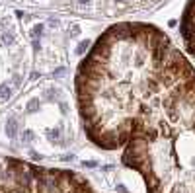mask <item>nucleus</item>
Masks as SVG:
<instances>
[{
  "instance_id": "1",
  "label": "nucleus",
  "mask_w": 195,
  "mask_h": 193,
  "mask_svg": "<svg viewBox=\"0 0 195 193\" xmlns=\"http://www.w3.org/2000/svg\"><path fill=\"white\" fill-rule=\"evenodd\" d=\"M193 72L183 53L156 25H109L74 74L78 115L88 140L102 150L123 148L137 119Z\"/></svg>"
},
{
  "instance_id": "2",
  "label": "nucleus",
  "mask_w": 195,
  "mask_h": 193,
  "mask_svg": "<svg viewBox=\"0 0 195 193\" xmlns=\"http://www.w3.org/2000/svg\"><path fill=\"white\" fill-rule=\"evenodd\" d=\"M121 162L146 193H195V72L137 119Z\"/></svg>"
},
{
  "instance_id": "3",
  "label": "nucleus",
  "mask_w": 195,
  "mask_h": 193,
  "mask_svg": "<svg viewBox=\"0 0 195 193\" xmlns=\"http://www.w3.org/2000/svg\"><path fill=\"white\" fill-rule=\"evenodd\" d=\"M0 193H97L82 174L0 154Z\"/></svg>"
},
{
  "instance_id": "4",
  "label": "nucleus",
  "mask_w": 195,
  "mask_h": 193,
  "mask_svg": "<svg viewBox=\"0 0 195 193\" xmlns=\"http://www.w3.org/2000/svg\"><path fill=\"white\" fill-rule=\"evenodd\" d=\"M182 39L191 57H195V0H189L183 10L182 23H180Z\"/></svg>"
}]
</instances>
